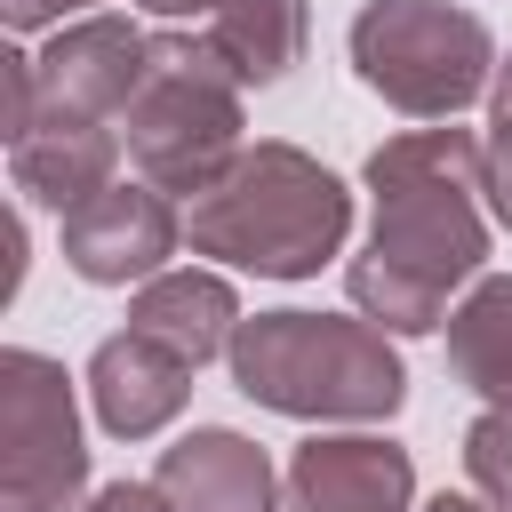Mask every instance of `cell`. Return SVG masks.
I'll use <instances>...</instances> for the list:
<instances>
[{"instance_id":"obj_17","label":"cell","mask_w":512,"mask_h":512,"mask_svg":"<svg viewBox=\"0 0 512 512\" xmlns=\"http://www.w3.org/2000/svg\"><path fill=\"white\" fill-rule=\"evenodd\" d=\"M464 472H472L480 504L512 512V408H488V416L464 432Z\"/></svg>"},{"instance_id":"obj_13","label":"cell","mask_w":512,"mask_h":512,"mask_svg":"<svg viewBox=\"0 0 512 512\" xmlns=\"http://www.w3.org/2000/svg\"><path fill=\"white\" fill-rule=\"evenodd\" d=\"M128 328H136V336H152V344H168L176 360H192V368H200V360L232 352V336H240V304H232L224 272H160V280H144V288H136Z\"/></svg>"},{"instance_id":"obj_2","label":"cell","mask_w":512,"mask_h":512,"mask_svg":"<svg viewBox=\"0 0 512 512\" xmlns=\"http://www.w3.org/2000/svg\"><path fill=\"white\" fill-rule=\"evenodd\" d=\"M352 232V192L304 144H248L184 208L192 256L240 264L256 280H312Z\"/></svg>"},{"instance_id":"obj_4","label":"cell","mask_w":512,"mask_h":512,"mask_svg":"<svg viewBox=\"0 0 512 512\" xmlns=\"http://www.w3.org/2000/svg\"><path fill=\"white\" fill-rule=\"evenodd\" d=\"M128 160L160 192H208L248 144H240V80L216 64L200 32L152 40V80L128 104Z\"/></svg>"},{"instance_id":"obj_6","label":"cell","mask_w":512,"mask_h":512,"mask_svg":"<svg viewBox=\"0 0 512 512\" xmlns=\"http://www.w3.org/2000/svg\"><path fill=\"white\" fill-rule=\"evenodd\" d=\"M88 480L72 376L48 352H0V512H72Z\"/></svg>"},{"instance_id":"obj_18","label":"cell","mask_w":512,"mask_h":512,"mask_svg":"<svg viewBox=\"0 0 512 512\" xmlns=\"http://www.w3.org/2000/svg\"><path fill=\"white\" fill-rule=\"evenodd\" d=\"M0 16H8V32H64L72 16H96V0H0Z\"/></svg>"},{"instance_id":"obj_19","label":"cell","mask_w":512,"mask_h":512,"mask_svg":"<svg viewBox=\"0 0 512 512\" xmlns=\"http://www.w3.org/2000/svg\"><path fill=\"white\" fill-rule=\"evenodd\" d=\"M80 512H176V504L160 496V480H112V488H96Z\"/></svg>"},{"instance_id":"obj_15","label":"cell","mask_w":512,"mask_h":512,"mask_svg":"<svg viewBox=\"0 0 512 512\" xmlns=\"http://www.w3.org/2000/svg\"><path fill=\"white\" fill-rule=\"evenodd\" d=\"M448 368L488 408H512V272H488L448 312Z\"/></svg>"},{"instance_id":"obj_3","label":"cell","mask_w":512,"mask_h":512,"mask_svg":"<svg viewBox=\"0 0 512 512\" xmlns=\"http://www.w3.org/2000/svg\"><path fill=\"white\" fill-rule=\"evenodd\" d=\"M232 384L256 408L304 424H376L408 400V368L376 320L344 312H256L232 336Z\"/></svg>"},{"instance_id":"obj_7","label":"cell","mask_w":512,"mask_h":512,"mask_svg":"<svg viewBox=\"0 0 512 512\" xmlns=\"http://www.w3.org/2000/svg\"><path fill=\"white\" fill-rule=\"evenodd\" d=\"M32 80H40V120H104L112 128V120H128L136 88L152 80V32L96 8L32 56Z\"/></svg>"},{"instance_id":"obj_10","label":"cell","mask_w":512,"mask_h":512,"mask_svg":"<svg viewBox=\"0 0 512 512\" xmlns=\"http://www.w3.org/2000/svg\"><path fill=\"white\" fill-rule=\"evenodd\" d=\"M152 480L176 512H280L272 456L232 424H192L176 448H160Z\"/></svg>"},{"instance_id":"obj_12","label":"cell","mask_w":512,"mask_h":512,"mask_svg":"<svg viewBox=\"0 0 512 512\" xmlns=\"http://www.w3.org/2000/svg\"><path fill=\"white\" fill-rule=\"evenodd\" d=\"M120 136L104 120H32V136L8 144V176L24 200H48L56 216H72L80 200H96L112 184Z\"/></svg>"},{"instance_id":"obj_20","label":"cell","mask_w":512,"mask_h":512,"mask_svg":"<svg viewBox=\"0 0 512 512\" xmlns=\"http://www.w3.org/2000/svg\"><path fill=\"white\" fill-rule=\"evenodd\" d=\"M136 8H152V16H200V24H208L224 0H136Z\"/></svg>"},{"instance_id":"obj_21","label":"cell","mask_w":512,"mask_h":512,"mask_svg":"<svg viewBox=\"0 0 512 512\" xmlns=\"http://www.w3.org/2000/svg\"><path fill=\"white\" fill-rule=\"evenodd\" d=\"M424 512H496V504H480V496H432Z\"/></svg>"},{"instance_id":"obj_8","label":"cell","mask_w":512,"mask_h":512,"mask_svg":"<svg viewBox=\"0 0 512 512\" xmlns=\"http://www.w3.org/2000/svg\"><path fill=\"white\" fill-rule=\"evenodd\" d=\"M184 216L168 208L160 184H104L96 200H80L64 216V264L88 288H128V280H160V264L176 256Z\"/></svg>"},{"instance_id":"obj_5","label":"cell","mask_w":512,"mask_h":512,"mask_svg":"<svg viewBox=\"0 0 512 512\" xmlns=\"http://www.w3.org/2000/svg\"><path fill=\"white\" fill-rule=\"evenodd\" d=\"M496 40L448 0H368L352 16V72L408 120H456L496 80Z\"/></svg>"},{"instance_id":"obj_14","label":"cell","mask_w":512,"mask_h":512,"mask_svg":"<svg viewBox=\"0 0 512 512\" xmlns=\"http://www.w3.org/2000/svg\"><path fill=\"white\" fill-rule=\"evenodd\" d=\"M200 40L216 48V64L240 80V88H272L304 64V40H312V8L304 0H224Z\"/></svg>"},{"instance_id":"obj_1","label":"cell","mask_w":512,"mask_h":512,"mask_svg":"<svg viewBox=\"0 0 512 512\" xmlns=\"http://www.w3.org/2000/svg\"><path fill=\"white\" fill-rule=\"evenodd\" d=\"M368 248L344 264V288L360 320L392 336L448 328V296L480 280L488 264V216H480V144L464 128H408L368 152Z\"/></svg>"},{"instance_id":"obj_11","label":"cell","mask_w":512,"mask_h":512,"mask_svg":"<svg viewBox=\"0 0 512 512\" xmlns=\"http://www.w3.org/2000/svg\"><path fill=\"white\" fill-rule=\"evenodd\" d=\"M88 400H96V424L112 440H152L184 400H192V360H176L168 344L120 328L88 352Z\"/></svg>"},{"instance_id":"obj_16","label":"cell","mask_w":512,"mask_h":512,"mask_svg":"<svg viewBox=\"0 0 512 512\" xmlns=\"http://www.w3.org/2000/svg\"><path fill=\"white\" fill-rule=\"evenodd\" d=\"M480 192H488V216L512 232V56L496 64L488 80V144H480Z\"/></svg>"},{"instance_id":"obj_9","label":"cell","mask_w":512,"mask_h":512,"mask_svg":"<svg viewBox=\"0 0 512 512\" xmlns=\"http://www.w3.org/2000/svg\"><path fill=\"white\" fill-rule=\"evenodd\" d=\"M416 464L376 432H312L280 472V512H408Z\"/></svg>"}]
</instances>
